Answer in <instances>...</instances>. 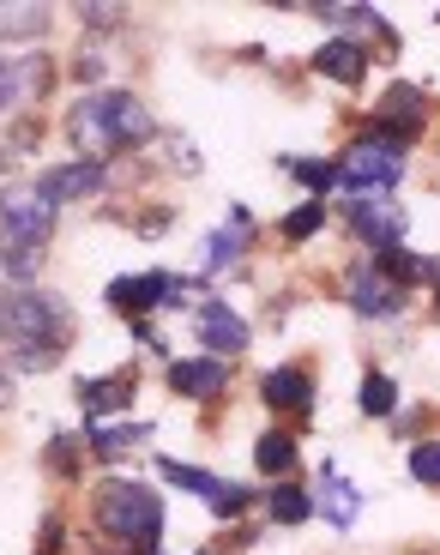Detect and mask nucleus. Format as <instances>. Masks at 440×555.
Instances as JSON below:
<instances>
[{
	"instance_id": "1",
	"label": "nucleus",
	"mask_w": 440,
	"mask_h": 555,
	"mask_svg": "<svg viewBox=\"0 0 440 555\" xmlns=\"http://www.w3.org/2000/svg\"><path fill=\"white\" fill-rule=\"evenodd\" d=\"M67 333H73V314H67L61 296L0 284V345H7V362H13V369H25V375L55 369Z\"/></svg>"
},
{
	"instance_id": "2",
	"label": "nucleus",
	"mask_w": 440,
	"mask_h": 555,
	"mask_svg": "<svg viewBox=\"0 0 440 555\" xmlns=\"http://www.w3.org/2000/svg\"><path fill=\"white\" fill-rule=\"evenodd\" d=\"M145 139H152V109L127 91H103V98H85L73 109V145L91 164H103L109 152H127V145H145Z\"/></svg>"
},
{
	"instance_id": "3",
	"label": "nucleus",
	"mask_w": 440,
	"mask_h": 555,
	"mask_svg": "<svg viewBox=\"0 0 440 555\" xmlns=\"http://www.w3.org/2000/svg\"><path fill=\"white\" fill-rule=\"evenodd\" d=\"M96 526L109 538L139 543L145 555H157V531H164V495L139 483H103L96 489Z\"/></svg>"
},
{
	"instance_id": "4",
	"label": "nucleus",
	"mask_w": 440,
	"mask_h": 555,
	"mask_svg": "<svg viewBox=\"0 0 440 555\" xmlns=\"http://www.w3.org/2000/svg\"><path fill=\"white\" fill-rule=\"evenodd\" d=\"M404 176V145L392 133H368L338 157V181L345 188H392Z\"/></svg>"
},
{
	"instance_id": "5",
	"label": "nucleus",
	"mask_w": 440,
	"mask_h": 555,
	"mask_svg": "<svg viewBox=\"0 0 440 555\" xmlns=\"http://www.w3.org/2000/svg\"><path fill=\"white\" fill-rule=\"evenodd\" d=\"M49 230H55V206L42 199V188L0 194V248H42Z\"/></svg>"
},
{
	"instance_id": "6",
	"label": "nucleus",
	"mask_w": 440,
	"mask_h": 555,
	"mask_svg": "<svg viewBox=\"0 0 440 555\" xmlns=\"http://www.w3.org/2000/svg\"><path fill=\"white\" fill-rule=\"evenodd\" d=\"M164 483H176V489H193V495L206 501L218 519H235L242 507H248V489L242 483H223V477H211V472H193V465H176V459H164Z\"/></svg>"
},
{
	"instance_id": "7",
	"label": "nucleus",
	"mask_w": 440,
	"mask_h": 555,
	"mask_svg": "<svg viewBox=\"0 0 440 555\" xmlns=\"http://www.w3.org/2000/svg\"><path fill=\"white\" fill-rule=\"evenodd\" d=\"M350 230H357L362 242H374V248H399V230H404V211L399 206H386L380 194H362L345 206Z\"/></svg>"
},
{
	"instance_id": "8",
	"label": "nucleus",
	"mask_w": 440,
	"mask_h": 555,
	"mask_svg": "<svg viewBox=\"0 0 440 555\" xmlns=\"http://www.w3.org/2000/svg\"><path fill=\"white\" fill-rule=\"evenodd\" d=\"M193 326H199V345H206V350H218V357H230V350H242V345H248V320H235L230 308L218 302V296H206V302H199Z\"/></svg>"
},
{
	"instance_id": "9",
	"label": "nucleus",
	"mask_w": 440,
	"mask_h": 555,
	"mask_svg": "<svg viewBox=\"0 0 440 555\" xmlns=\"http://www.w3.org/2000/svg\"><path fill=\"white\" fill-rule=\"evenodd\" d=\"M169 296H176V278H164V272H139V278H115V284H109V302L121 308V314L164 308Z\"/></svg>"
},
{
	"instance_id": "10",
	"label": "nucleus",
	"mask_w": 440,
	"mask_h": 555,
	"mask_svg": "<svg viewBox=\"0 0 440 555\" xmlns=\"http://www.w3.org/2000/svg\"><path fill=\"white\" fill-rule=\"evenodd\" d=\"M399 302H404V291L392 284V278L380 272V266H362V272H350V308L357 314H399Z\"/></svg>"
},
{
	"instance_id": "11",
	"label": "nucleus",
	"mask_w": 440,
	"mask_h": 555,
	"mask_svg": "<svg viewBox=\"0 0 440 555\" xmlns=\"http://www.w3.org/2000/svg\"><path fill=\"white\" fill-rule=\"evenodd\" d=\"M103 176H109L103 164H91V157H79V164H61V169H49V176H42L37 188H42V199H49V206H61V199H85V194H96V188H103Z\"/></svg>"
},
{
	"instance_id": "12",
	"label": "nucleus",
	"mask_w": 440,
	"mask_h": 555,
	"mask_svg": "<svg viewBox=\"0 0 440 555\" xmlns=\"http://www.w3.org/2000/svg\"><path fill=\"white\" fill-rule=\"evenodd\" d=\"M169 387H176L181 399H218V392L230 387V369H223L218 357H193V362H176V369H169Z\"/></svg>"
},
{
	"instance_id": "13",
	"label": "nucleus",
	"mask_w": 440,
	"mask_h": 555,
	"mask_svg": "<svg viewBox=\"0 0 440 555\" xmlns=\"http://www.w3.org/2000/svg\"><path fill=\"white\" fill-rule=\"evenodd\" d=\"M248 236H254V218H248L242 206H235V211H230V223H223L218 236L206 242V260H199V266H206L211 278H218V272H230V266L242 260V248H248Z\"/></svg>"
},
{
	"instance_id": "14",
	"label": "nucleus",
	"mask_w": 440,
	"mask_h": 555,
	"mask_svg": "<svg viewBox=\"0 0 440 555\" xmlns=\"http://www.w3.org/2000/svg\"><path fill=\"white\" fill-rule=\"evenodd\" d=\"M266 404H277V411H296L308 416V404H314V380L302 375V369H272V375L260 380Z\"/></svg>"
},
{
	"instance_id": "15",
	"label": "nucleus",
	"mask_w": 440,
	"mask_h": 555,
	"mask_svg": "<svg viewBox=\"0 0 440 555\" xmlns=\"http://www.w3.org/2000/svg\"><path fill=\"white\" fill-rule=\"evenodd\" d=\"M314 67L326 73V79H345V85H357L362 73H368V55H362V42H326V49H320L314 55Z\"/></svg>"
},
{
	"instance_id": "16",
	"label": "nucleus",
	"mask_w": 440,
	"mask_h": 555,
	"mask_svg": "<svg viewBox=\"0 0 440 555\" xmlns=\"http://www.w3.org/2000/svg\"><path fill=\"white\" fill-rule=\"evenodd\" d=\"M79 399L91 404L96 416H103V411H121V404L133 399V375H109V380H85V387H79Z\"/></svg>"
},
{
	"instance_id": "17",
	"label": "nucleus",
	"mask_w": 440,
	"mask_h": 555,
	"mask_svg": "<svg viewBox=\"0 0 440 555\" xmlns=\"http://www.w3.org/2000/svg\"><path fill=\"white\" fill-rule=\"evenodd\" d=\"M320 507H326V519H332V526H357V514H362L357 489H350L338 472H326V501H320Z\"/></svg>"
},
{
	"instance_id": "18",
	"label": "nucleus",
	"mask_w": 440,
	"mask_h": 555,
	"mask_svg": "<svg viewBox=\"0 0 440 555\" xmlns=\"http://www.w3.org/2000/svg\"><path fill=\"white\" fill-rule=\"evenodd\" d=\"M416 103H423V98H416V91H411V85H399V91H386V103H380V127L386 121H392V115H399V139H411L416 133V127H423V109H416Z\"/></svg>"
},
{
	"instance_id": "19",
	"label": "nucleus",
	"mask_w": 440,
	"mask_h": 555,
	"mask_svg": "<svg viewBox=\"0 0 440 555\" xmlns=\"http://www.w3.org/2000/svg\"><path fill=\"white\" fill-rule=\"evenodd\" d=\"M308 514H314V495H308V489H296V483H277L272 489V519H277V526H302Z\"/></svg>"
},
{
	"instance_id": "20",
	"label": "nucleus",
	"mask_w": 440,
	"mask_h": 555,
	"mask_svg": "<svg viewBox=\"0 0 440 555\" xmlns=\"http://www.w3.org/2000/svg\"><path fill=\"white\" fill-rule=\"evenodd\" d=\"M374 266H380V272L392 278V284H399V291H404V284H416V278H428V272H435V266H428V260H416L411 248H380V260H374Z\"/></svg>"
},
{
	"instance_id": "21",
	"label": "nucleus",
	"mask_w": 440,
	"mask_h": 555,
	"mask_svg": "<svg viewBox=\"0 0 440 555\" xmlns=\"http://www.w3.org/2000/svg\"><path fill=\"white\" fill-rule=\"evenodd\" d=\"M49 7H0V37H42Z\"/></svg>"
},
{
	"instance_id": "22",
	"label": "nucleus",
	"mask_w": 440,
	"mask_h": 555,
	"mask_svg": "<svg viewBox=\"0 0 440 555\" xmlns=\"http://www.w3.org/2000/svg\"><path fill=\"white\" fill-rule=\"evenodd\" d=\"M254 459H260V472H266V477H284L289 465H296V441L272 429V435H260V453H254Z\"/></svg>"
},
{
	"instance_id": "23",
	"label": "nucleus",
	"mask_w": 440,
	"mask_h": 555,
	"mask_svg": "<svg viewBox=\"0 0 440 555\" xmlns=\"http://www.w3.org/2000/svg\"><path fill=\"white\" fill-rule=\"evenodd\" d=\"M362 411H368V416H392V411H399V387H392L386 375H368V380H362Z\"/></svg>"
},
{
	"instance_id": "24",
	"label": "nucleus",
	"mask_w": 440,
	"mask_h": 555,
	"mask_svg": "<svg viewBox=\"0 0 440 555\" xmlns=\"http://www.w3.org/2000/svg\"><path fill=\"white\" fill-rule=\"evenodd\" d=\"M411 477L416 483H440V441H416L411 447Z\"/></svg>"
},
{
	"instance_id": "25",
	"label": "nucleus",
	"mask_w": 440,
	"mask_h": 555,
	"mask_svg": "<svg viewBox=\"0 0 440 555\" xmlns=\"http://www.w3.org/2000/svg\"><path fill=\"white\" fill-rule=\"evenodd\" d=\"M284 164H289V176H296V181H308L314 194L338 181V164H308V157H284Z\"/></svg>"
},
{
	"instance_id": "26",
	"label": "nucleus",
	"mask_w": 440,
	"mask_h": 555,
	"mask_svg": "<svg viewBox=\"0 0 440 555\" xmlns=\"http://www.w3.org/2000/svg\"><path fill=\"white\" fill-rule=\"evenodd\" d=\"M18 98H25V61L0 55V109H13Z\"/></svg>"
},
{
	"instance_id": "27",
	"label": "nucleus",
	"mask_w": 440,
	"mask_h": 555,
	"mask_svg": "<svg viewBox=\"0 0 440 555\" xmlns=\"http://www.w3.org/2000/svg\"><path fill=\"white\" fill-rule=\"evenodd\" d=\"M0 266H7V278H37L42 248H0Z\"/></svg>"
},
{
	"instance_id": "28",
	"label": "nucleus",
	"mask_w": 440,
	"mask_h": 555,
	"mask_svg": "<svg viewBox=\"0 0 440 555\" xmlns=\"http://www.w3.org/2000/svg\"><path fill=\"white\" fill-rule=\"evenodd\" d=\"M320 218H326V211H320V206H302V211H289V218H284V236H289V242L314 236V230H320Z\"/></svg>"
},
{
	"instance_id": "29",
	"label": "nucleus",
	"mask_w": 440,
	"mask_h": 555,
	"mask_svg": "<svg viewBox=\"0 0 440 555\" xmlns=\"http://www.w3.org/2000/svg\"><path fill=\"white\" fill-rule=\"evenodd\" d=\"M0 404H13V380H0Z\"/></svg>"
},
{
	"instance_id": "30",
	"label": "nucleus",
	"mask_w": 440,
	"mask_h": 555,
	"mask_svg": "<svg viewBox=\"0 0 440 555\" xmlns=\"http://www.w3.org/2000/svg\"><path fill=\"white\" fill-rule=\"evenodd\" d=\"M435 18H440V13H435Z\"/></svg>"
}]
</instances>
